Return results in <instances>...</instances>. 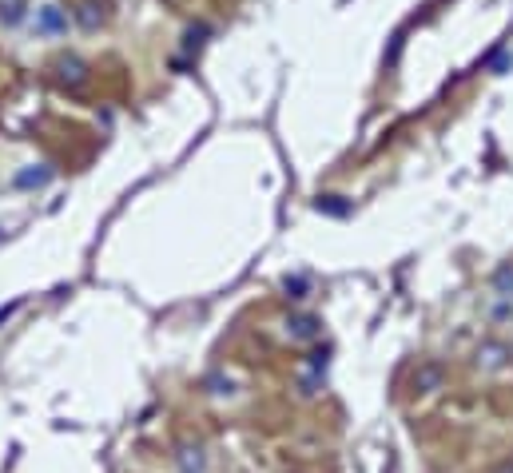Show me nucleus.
Segmentation results:
<instances>
[{
  "mask_svg": "<svg viewBox=\"0 0 513 473\" xmlns=\"http://www.w3.org/2000/svg\"><path fill=\"white\" fill-rule=\"evenodd\" d=\"M48 167H44V171H24L20 175V183H24V187H36V183H48Z\"/></svg>",
  "mask_w": 513,
  "mask_h": 473,
  "instance_id": "39448f33",
  "label": "nucleus"
},
{
  "mask_svg": "<svg viewBox=\"0 0 513 473\" xmlns=\"http://www.w3.org/2000/svg\"><path fill=\"white\" fill-rule=\"evenodd\" d=\"M68 28V16L56 8V4H44L40 12H36V32L40 36H56V32H64Z\"/></svg>",
  "mask_w": 513,
  "mask_h": 473,
  "instance_id": "f257e3e1",
  "label": "nucleus"
},
{
  "mask_svg": "<svg viewBox=\"0 0 513 473\" xmlns=\"http://www.w3.org/2000/svg\"><path fill=\"white\" fill-rule=\"evenodd\" d=\"M100 20H104V12H100V4H92V0L76 8V24L80 28H100Z\"/></svg>",
  "mask_w": 513,
  "mask_h": 473,
  "instance_id": "20e7f679",
  "label": "nucleus"
},
{
  "mask_svg": "<svg viewBox=\"0 0 513 473\" xmlns=\"http://www.w3.org/2000/svg\"><path fill=\"white\" fill-rule=\"evenodd\" d=\"M24 20V0H0V24H20Z\"/></svg>",
  "mask_w": 513,
  "mask_h": 473,
  "instance_id": "7ed1b4c3",
  "label": "nucleus"
},
{
  "mask_svg": "<svg viewBox=\"0 0 513 473\" xmlns=\"http://www.w3.org/2000/svg\"><path fill=\"white\" fill-rule=\"evenodd\" d=\"M56 68H60V80H64V84H72V88H80L84 80H88V68H84L80 60H72V56H68V60H60Z\"/></svg>",
  "mask_w": 513,
  "mask_h": 473,
  "instance_id": "f03ea898",
  "label": "nucleus"
}]
</instances>
